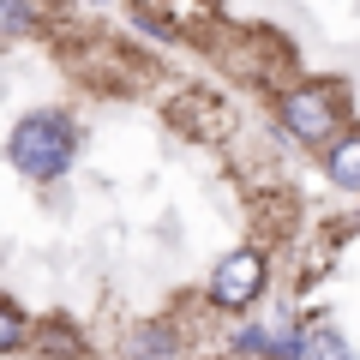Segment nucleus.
Listing matches in <instances>:
<instances>
[{
    "label": "nucleus",
    "mask_w": 360,
    "mask_h": 360,
    "mask_svg": "<svg viewBox=\"0 0 360 360\" xmlns=\"http://www.w3.org/2000/svg\"><path fill=\"white\" fill-rule=\"evenodd\" d=\"M6 162L25 180H66V168L78 162V120L66 108H30L6 132Z\"/></svg>",
    "instance_id": "nucleus-1"
},
{
    "label": "nucleus",
    "mask_w": 360,
    "mask_h": 360,
    "mask_svg": "<svg viewBox=\"0 0 360 360\" xmlns=\"http://www.w3.org/2000/svg\"><path fill=\"white\" fill-rule=\"evenodd\" d=\"M276 120H283V132L288 139H300V144H319V150H330L336 139H342V90L336 84H324V78H312V84H288L283 90V103H276Z\"/></svg>",
    "instance_id": "nucleus-2"
},
{
    "label": "nucleus",
    "mask_w": 360,
    "mask_h": 360,
    "mask_svg": "<svg viewBox=\"0 0 360 360\" xmlns=\"http://www.w3.org/2000/svg\"><path fill=\"white\" fill-rule=\"evenodd\" d=\"M258 295H264V252H258V246H240V252H229L210 270V307L246 312Z\"/></svg>",
    "instance_id": "nucleus-3"
},
{
    "label": "nucleus",
    "mask_w": 360,
    "mask_h": 360,
    "mask_svg": "<svg viewBox=\"0 0 360 360\" xmlns=\"http://www.w3.org/2000/svg\"><path fill=\"white\" fill-rule=\"evenodd\" d=\"M127 360H180V324H168V319L139 324L127 342Z\"/></svg>",
    "instance_id": "nucleus-4"
},
{
    "label": "nucleus",
    "mask_w": 360,
    "mask_h": 360,
    "mask_svg": "<svg viewBox=\"0 0 360 360\" xmlns=\"http://www.w3.org/2000/svg\"><path fill=\"white\" fill-rule=\"evenodd\" d=\"M324 174H330L342 193H360V132H342V139L324 150Z\"/></svg>",
    "instance_id": "nucleus-5"
},
{
    "label": "nucleus",
    "mask_w": 360,
    "mask_h": 360,
    "mask_svg": "<svg viewBox=\"0 0 360 360\" xmlns=\"http://www.w3.org/2000/svg\"><path fill=\"white\" fill-rule=\"evenodd\" d=\"M307 360H354V348L336 324H307Z\"/></svg>",
    "instance_id": "nucleus-6"
},
{
    "label": "nucleus",
    "mask_w": 360,
    "mask_h": 360,
    "mask_svg": "<svg viewBox=\"0 0 360 360\" xmlns=\"http://www.w3.org/2000/svg\"><path fill=\"white\" fill-rule=\"evenodd\" d=\"M270 348H276V330H258V324H246V330H234V360H270Z\"/></svg>",
    "instance_id": "nucleus-7"
},
{
    "label": "nucleus",
    "mask_w": 360,
    "mask_h": 360,
    "mask_svg": "<svg viewBox=\"0 0 360 360\" xmlns=\"http://www.w3.org/2000/svg\"><path fill=\"white\" fill-rule=\"evenodd\" d=\"M25 336H30L25 312H18L13 300H6V307H0V348H6V354H18V348H25Z\"/></svg>",
    "instance_id": "nucleus-8"
},
{
    "label": "nucleus",
    "mask_w": 360,
    "mask_h": 360,
    "mask_svg": "<svg viewBox=\"0 0 360 360\" xmlns=\"http://www.w3.org/2000/svg\"><path fill=\"white\" fill-rule=\"evenodd\" d=\"M0 25H6V37H25L30 25H37V18H30V0H0Z\"/></svg>",
    "instance_id": "nucleus-9"
},
{
    "label": "nucleus",
    "mask_w": 360,
    "mask_h": 360,
    "mask_svg": "<svg viewBox=\"0 0 360 360\" xmlns=\"http://www.w3.org/2000/svg\"><path fill=\"white\" fill-rule=\"evenodd\" d=\"M132 6H139V13H162L168 0H132Z\"/></svg>",
    "instance_id": "nucleus-10"
},
{
    "label": "nucleus",
    "mask_w": 360,
    "mask_h": 360,
    "mask_svg": "<svg viewBox=\"0 0 360 360\" xmlns=\"http://www.w3.org/2000/svg\"><path fill=\"white\" fill-rule=\"evenodd\" d=\"M90 6H103V0H90Z\"/></svg>",
    "instance_id": "nucleus-11"
}]
</instances>
